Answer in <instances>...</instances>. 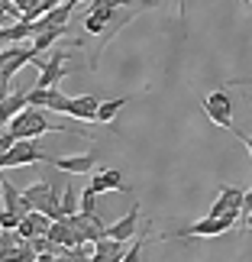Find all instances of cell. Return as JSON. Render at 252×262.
I'll use <instances>...</instances> for the list:
<instances>
[{"label": "cell", "instance_id": "obj_1", "mask_svg": "<svg viewBox=\"0 0 252 262\" xmlns=\"http://www.w3.org/2000/svg\"><path fill=\"white\" fill-rule=\"evenodd\" d=\"M7 129L16 139H36V136H45V133H52V129H65V126H52L49 117L39 107H26V110H19V114L10 120Z\"/></svg>", "mask_w": 252, "mask_h": 262}, {"label": "cell", "instance_id": "obj_2", "mask_svg": "<svg viewBox=\"0 0 252 262\" xmlns=\"http://www.w3.org/2000/svg\"><path fill=\"white\" fill-rule=\"evenodd\" d=\"M23 194L33 201V207L36 210H42V214H49L52 220H62L65 217V210H62V194H58V188L52 185L49 178H39V181H33Z\"/></svg>", "mask_w": 252, "mask_h": 262}, {"label": "cell", "instance_id": "obj_3", "mask_svg": "<svg viewBox=\"0 0 252 262\" xmlns=\"http://www.w3.org/2000/svg\"><path fill=\"white\" fill-rule=\"evenodd\" d=\"M152 7H158V0H149V4H139V7H126L123 13L117 10V16L110 19V23H107V29L100 33V42H97V49H94V55H90V72L97 68V62H100V52H104V49H107L110 42H113V36L120 33V29H123V26L129 23V19H136L139 13H143V10H152Z\"/></svg>", "mask_w": 252, "mask_h": 262}, {"label": "cell", "instance_id": "obj_4", "mask_svg": "<svg viewBox=\"0 0 252 262\" xmlns=\"http://www.w3.org/2000/svg\"><path fill=\"white\" fill-rule=\"evenodd\" d=\"M200 107H204V114L210 117V123L230 129V133H239V129L233 126V100H230L226 91H210Z\"/></svg>", "mask_w": 252, "mask_h": 262}, {"label": "cell", "instance_id": "obj_5", "mask_svg": "<svg viewBox=\"0 0 252 262\" xmlns=\"http://www.w3.org/2000/svg\"><path fill=\"white\" fill-rule=\"evenodd\" d=\"M68 58H72V52H62V49H55V52L49 55L45 62H36V68H39L36 88H55L62 78L72 75V72H68Z\"/></svg>", "mask_w": 252, "mask_h": 262}, {"label": "cell", "instance_id": "obj_6", "mask_svg": "<svg viewBox=\"0 0 252 262\" xmlns=\"http://www.w3.org/2000/svg\"><path fill=\"white\" fill-rule=\"evenodd\" d=\"M26 97H29V107H45V110H55V114H68V107H72V97L62 94L58 88H29Z\"/></svg>", "mask_w": 252, "mask_h": 262}, {"label": "cell", "instance_id": "obj_7", "mask_svg": "<svg viewBox=\"0 0 252 262\" xmlns=\"http://www.w3.org/2000/svg\"><path fill=\"white\" fill-rule=\"evenodd\" d=\"M87 188L97 191V194H104V191H120V194H129V185L123 181V172H117V168H97V172H90Z\"/></svg>", "mask_w": 252, "mask_h": 262}, {"label": "cell", "instance_id": "obj_8", "mask_svg": "<svg viewBox=\"0 0 252 262\" xmlns=\"http://www.w3.org/2000/svg\"><path fill=\"white\" fill-rule=\"evenodd\" d=\"M49 162H52L58 172H65V175H90V172H97V156L94 152L62 156V159H52V156H49Z\"/></svg>", "mask_w": 252, "mask_h": 262}, {"label": "cell", "instance_id": "obj_9", "mask_svg": "<svg viewBox=\"0 0 252 262\" xmlns=\"http://www.w3.org/2000/svg\"><path fill=\"white\" fill-rule=\"evenodd\" d=\"M136 233H139V204H133V207H129L123 217L113 220V224L107 227V236L123 239V243H126V239H133Z\"/></svg>", "mask_w": 252, "mask_h": 262}, {"label": "cell", "instance_id": "obj_10", "mask_svg": "<svg viewBox=\"0 0 252 262\" xmlns=\"http://www.w3.org/2000/svg\"><path fill=\"white\" fill-rule=\"evenodd\" d=\"M49 227H52V217L42 214V210H29V214L19 220V236L23 239H33V236H45L49 233Z\"/></svg>", "mask_w": 252, "mask_h": 262}, {"label": "cell", "instance_id": "obj_11", "mask_svg": "<svg viewBox=\"0 0 252 262\" xmlns=\"http://www.w3.org/2000/svg\"><path fill=\"white\" fill-rule=\"evenodd\" d=\"M97 107L100 100L94 94H81V97H72V107H68V117L72 120H84V123H94L97 120Z\"/></svg>", "mask_w": 252, "mask_h": 262}, {"label": "cell", "instance_id": "obj_12", "mask_svg": "<svg viewBox=\"0 0 252 262\" xmlns=\"http://www.w3.org/2000/svg\"><path fill=\"white\" fill-rule=\"evenodd\" d=\"M29 107V97H26V91H13V94L10 97H4L0 100V123H10V120H13L19 110H26Z\"/></svg>", "mask_w": 252, "mask_h": 262}, {"label": "cell", "instance_id": "obj_13", "mask_svg": "<svg viewBox=\"0 0 252 262\" xmlns=\"http://www.w3.org/2000/svg\"><path fill=\"white\" fill-rule=\"evenodd\" d=\"M129 100H133L129 94H126V97H113V100H100V107H97V120H94V123H113L117 114L129 104Z\"/></svg>", "mask_w": 252, "mask_h": 262}, {"label": "cell", "instance_id": "obj_14", "mask_svg": "<svg viewBox=\"0 0 252 262\" xmlns=\"http://www.w3.org/2000/svg\"><path fill=\"white\" fill-rule=\"evenodd\" d=\"M68 33V26H52V29H45V33H39L33 36V46H36V52H45V49H52L58 39H62Z\"/></svg>", "mask_w": 252, "mask_h": 262}, {"label": "cell", "instance_id": "obj_15", "mask_svg": "<svg viewBox=\"0 0 252 262\" xmlns=\"http://www.w3.org/2000/svg\"><path fill=\"white\" fill-rule=\"evenodd\" d=\"M149 233H152V224H146V230L139 233L136 243L123 253V259H120V262H139V259H143V249H146V243H149Z\"/></svg>", "mask_w": 252, "mask_h": 262}, {"label": "cell", "instance_id": "obj_16", "mask_svg": "<svg viewBox=\"0 0 252 262\" xmlns=\"http://www.w3.org/2000/svg\"><path fill=\"white\" fill-rule=\"evenodd\" d=\"M62 210H65V217L81 214V198L75 194V188H72V185H65V194H62Z\"/></svg>", "mask_w": 252, "mask_h": 262}, {"label": "cell", "instance_id": "obj_17", "mask_svg": "<svg viewBox=\"0 0 252 262\" xmlns=\"http://www.w3.org/2000/svg\"><path fill=\"white\" fill-rule=\"evenodd\" d=\"M81 214H90V217L97 214V191H90V188L81 191Z\"/></svg>", "mask_w": 252, "mask_h": 262}, {"label": "cell", "instance_id": "obj_18", "mask_svg": "<svg viewBox=\"0 0 252 262\" xmlns=\"http://www.w3.org/2000/svg\"><path fill=\"white\" fill-rule=\"evenodd\" d=\"M19 214H13V210H7V207H0V230H16L19 227Z\"/></svg>", "mask_w": 252, "mask_h": 262}, {"label": "cell", "instance_id": "obj_19", "mask_svg": "<svg viewBox=\"0 0 252 262\" xmlns=\"http://www.w3.org/2000/svg\"><path fill=\"white\" fill-rule=\"evenodd\" d=\"M16 143H19V139L10 133V129H4V133H0V152H7V149H10V146H16Z\"/></svg>", "mask_w": 252, "mask_h": 262}, {"label": "cell", "instance_id": "obj_20", "mask_svg": "<svg viewBox=\"0 0 252 262\" xmlns=\"http://www.w3.org/2000/svg\"><path fill=\"white\" fill-rule=\"evenodd\" d=\"M10 94H13V91H10V78H4V75H0V100H4V97H10Z\"/></svg>", "mask_w": 252, "mask_h": 262}, {"label": "cell", "instance_id": "obj_21", "mask_svg": "<svg viewBox=\"0 0 252 262\" xmlns=\"http://www.w3.org/2000/svg\"><path fill=\"white\" fill-rule=\"evenodd\" d=\"M252 210V188H246V194H243V214H249Z\"/></svg>", "mask_w": 252, "mask_h": 262}, {"label": "cell", "instance_id": "obj_22", "mask_svg": "<svg viewBox=\"0 0 252 262\" xmlns=\"http://www.w3.org/2000/svg\"><path fill=\"white\" fill-rule=\"evenodd\" d=\"M178 16L185 19V0H178Z\"/></svg>", "mask_w": 252, "mask_h": 262}, {"label": "cell", "instance_id": "obj_23", "mask_svg": "<svg viewBox=\"0 0 252 262\" xmlns=\"http://www.w3.org/2000/svg\"><path fill=\"white\" fill-rule=\"evenodd\" d=\"M243 224H246V227H249V230H252V210H249V214H246V217H243Z\"/></svg>", "mask_w": 252, "mask_h": 262}, {"label": "cell", "instance_id": "obj_24", "mask_svg": "<svg viewBox=\"0 0 252 262\" xmlns=\"http://www.w3.org/2000/svg\"><path fill=\"white\" fill-rule=\"evenodd\" d=\"M243 4H252V0H243Z\"/></svg>", "mask_w": 252, "mask_h": 262}, {"label": "cell", "instance_id": "obj_25", "mask_svg": "<svg viewBox=\"0 0 252 262\" xmlns=\"http://www.w3.org/2000/svg\"><path fill=\"white\" fill-rule=\"evenodd\" d=\"M78 4H81V0H78Z\"/></svg>", "mask_w": 252, "mask_h": 262}]
</instances>
